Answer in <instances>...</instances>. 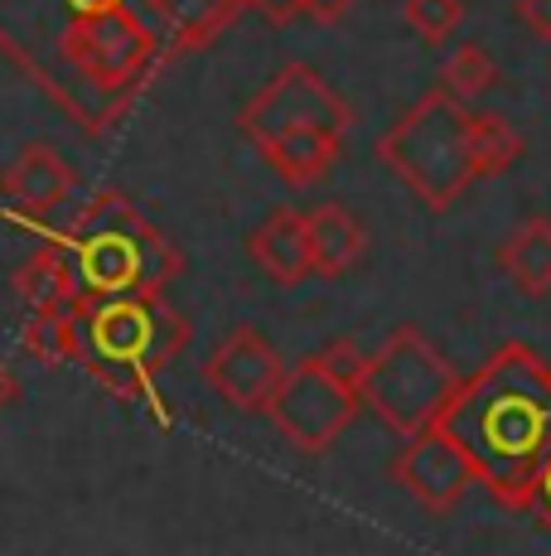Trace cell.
I'll list each match as a JSON object with an SVG mask.
<instances>
[{
	"mask_svg": "<svg viewBox=\"0 0 551 556\" xmlns=\"http://www.w3.org/2000/svg\"><path fill=\"white\" fill-rule=\"evenodd\" d=\"M20 344H25L29 358L44 363V368L73 363V305L29 309V319L20 325Z\"/></svg>",
	"mask_w": 551,
	"mask_h": 556,
	"instance_id": "cell-19",
	"label": "cell"
},
{
	"mask_svg": "<svg viewBox=\"0 0 551 556\" xmlns=\"http://www.w3.org/2000/svg\"><path fill=\"white\" fill-rule=\"evenodd\" d=\"M547 73H551V59H547Z\"/></svg>",
	"mask_w": 551,
	"mask_h": 556,
	"instance_id": "cell-27",
	"label": "cell"
},
{
	"mask_svg": "<svg viewBox=\"0 0 551 556\" xmlns=\"http://www.w3.org/2000/svg\"><path fill=\"white\" fill-rule=\"evenodd\" d=\"M354 5L358 0H300V15H310L315 25H344Z\"/></svg>",
	"mask_w": 551,
	"mask_h": 556,
	"instance_id": "cell-23",
	"label": "cell"
},
{
	"mask_svg": "<svg viewBox=\"0 0 551 556\" xmlns=\"http://www.w3.org/2000/svg\"><path fill=\"white\" fill-rule=\"evenodd\" d=\"M527 141L503 112H474L470 106V165L474 179H498L523 160Z\"/></svg>",
	"mask_w": 551,
	"mask_h": 556,
	"instance_id": "cell-16",
	"label": "cell"
},
{
	"mask_svg": "<svg viewBox=\"0 0 551 556\" xmlns=\"http://www.w3.org/2000/svg\"><path fill=\"white\" fill-rule=\"evenodd\" d=\"M0 53L88 136L107 131L165 59L131 0H0Z\"/></svg>",
	"mask_w": 551,
	"mask_h": 556,
	"instance_id": "cell-1",
	"label": "cell"
},
{
	"mask_svg": "<svg viewBox=\"0 0 551 556\" xmlns=\"http://www.w3.org/2000/svg\"><path fill=\"white\" fill-rule=\"evenodd\" d=\"M440 92H450L454 102H479L484 92L498 88V59L489 49L479 45V39H464V45L450 49V59L440 63V78H436Z\"/></svg>",
	"mask_w": 551,
	"mask_h": 556,
	"instance_id": "cell-18",
	"label": "cell"
},
{
	"mask_svg": "<svg viewBox=\"0 0 551 556\" xmlns=\"http://www.w3.org/2000/svg\"><path fill=\"white\" fill-rule=\"evenodd\" d=\"M204 382L214 388V397H222L232 412H247V416H267L271 397L281 392L285 382V358L276 354V344L261 329L238 325L232 334L218 339V349L204 358Z\"/></svg>",
	"mask_w": 551,
	"mask_h": 556,
	"instance_id": "cell-9",
	"label": "cell"
},
{
	"mask_svg": "<svg viewBox=\"0 0 551 556\" xmlns=\"http://www.w3.org/2000/svg\"><path fill=\"white\" fill-rule=\"evenodd\" d=\"M358 406H363V397H358L354 388L334 382L315 358H300L285 372L281 392H276L267 406V416H271L276 435H285V445H295L300 455H324V451H334L338 435L354 426Z\"/></svg>",
	"mask_w": 551,
	"mask_h": 556,
	"instance_id": "cell-8",
	"label": "cell"
},
{
	"mask_svg": "<svg viewBox=\"0 0 551 556\" xmlns=\"http://www.w3.org/2000/svg\"><path fill=\"white\" fill-rule=\"evenodd\" d=\"M315 363H320L324 372H330L334 382H344V388H363V372H368V349L358 344V339H348V334H338L330 339V344L320 349V354H310Z\"/></svg>",
	"mask_w": 551,
	"mask_h": 556,
	"instance_id": "cell-21",
	"label": "cell"
},
{
	"mask_svg": "<svg viewBox=\"0 0 551 556\" xmlns=\"http://www.w3.org/2000/svg\"><path fill=\"white\" fill-rule=\"evenodd\" d=\"M464 15H470L464 0H401V20H407V29L431 49L450 45V39L460 35Z\"/></svg>",
	"mask_w": 551,
	"mask_h": 556,
	"instance_id": "cell-20",
	"label": "cell"
},
{
	"mask_svg": "<svg viewBox=\"0 0 551 556\" xmlns=\"http://www.w3.org/2000/svg\"><path fill=\"white\" fill-rule=\"evenodd\" d=\"M436 426L470 455L474 484L503 508L527 513L551 459V363L523 339H508L460 378Z\"/></svg>",
	"mask_w": 551,
	"mask_h": 556,
	"instance_id": "cell-2",
	"label": "cell"
},
{
	"mask_svg": "<svg viewBox=\"0 0 551 556\" xmlns=\"http://www.w3.org/2000/svg\"><path fill=\"white\" fill-rule=\"evenodd\" d=\"M151 10V29L161 35L165 59L175 53H194L208 49L232 20L242 15V0H145Z\"/></svg>",
	"mask_w": 551,
	"mask_h": 556,
	"instance_id": "cell-13",
	"label": "cell"
},
{
	"mask_svg": "<svg viewBox=\"0 0 551 556\" xmlns=\"http://www.w3.org/2000/svg\"><path fill=\"white\" fill-rule=\"evenodd\" d=\"M377 160L392 179H401V189L417 194V203H426L431 213H450L474 185L470 106L431 88L377 136Z\"/></svg>",
	"mask_w": 551,
	"mask_h": 556,
	"instance_id": "cell-6",
	"label": "cell"
},
{
	"mask_svg": "<svg viewBox=\"0 0 551 556\" xmlns=\"http://www.w3.org/2000/svg\"><path fill=\"white\" fill-rule=\"evenodd\" d=\"M247 256L257 262V271L276 286H300L305 276H315L310 266V232H305V213L300 208H271L267 218L252 228L247 238Z\"/></svg>",
	"mask_w": 551,
	"mask_h": 556,
	"instance_id": "cell-12",
	"label": "cell"
},
{
	"mask_svg": "<svg viewBox=\"0 0 551 556\" xmlns=\"http://www.w3.org/2000/svg\"><path fill=\"white\" fill-rule=\"evenodd\" d=\"M305 232H310V266L324 281L348 276L368 256V228L354 218L348 203H315L305 213Z\"/></svg>",
	"mask_w": 551,
	"mask_h": 556,
	"instance_id": "cell-14",
	"label": "cell"
},
{
	"mask_svg": "<svg viewBox=\"0 0 551 556\" xmlns=\"http://www.w3.org/2000/svg\"><path fill=\"white\" fill-rule=\"evenodd\" d=\"M513 15L527 25V35L551 45V0H513Z\"/></svg>",
	"mask_w": 551,
	"mask_h": 556,
	"instance_id": "cell-22",
	"label": "cell"
},
{
	"mask_svg": "<svg viewBox=\"0 0 551 556\" xmlns=\"http://www.w3.org/2000/svg\"><path fill=\"white\" fill-rule=\"evenodd\" d=\"M454 388H460V372L440 358V349L417 325H397L387 329L383 349L368 354L358 397L397 441H411V435L440 421Z\"/></svg>",
	"mask_w": 551,
	"mask_h": 556,
	"instance_id": "cell-7",
	"label": "cell"
},
{
	"mask_svg": "<svg viewBox=\"0 0 551 556\" xmlns=\"http://www.w3.org/2000/svg\"><path fill=\"white\" fill-rule=\"evenodd\" d=\"M494 266L503 271V281L527 301H547L551 295V218L533 213L523 218L494 252Z\"/></svg>",
	"mask_w": 551,
	"mask_h": 556,
	"instance_id": "cell-15",
	"label": "cell"
},
{
	"mask_svg": "<svg viewBox=\"0 0 551 556\" xmlns=\"http://www.w3.org/2000/svg\"><path fill=\"white\" fill-rule=\"evenodd\" d=\"M527 513H537V528L551 538V459L542 465V475H537V489H533V504H527Z\"/></svg>",
	"mask_w": 551,
	"mask_h": 556,
	"instance_id": "cell-25",
	"label": "cell"
},
{
	"mask_svg": "<svg viewBox=\"0 0 551 556\" xmlns=\"http://www.w3.org/2000/svg\"><path fill=\"white\" fill-rule=\"evenodd\" d=\"M73 189H78V175H73V165L63 160L59 146H49V141L25 146L0 169V199L29 223H44L54 213H63Z\"/></svg>",
	"mask_w": 551,
	"mask_h": 556,
	"instance_id": "cell-11",
	"label": "cell"
},
{
	"mask_svg": "<svg viewBox=\"0 0 551 556\" xmlns=\"http://www.w3.org/2000/svg\"><path fill=\"white\" fill-rule=\"evenodd\" d=\"M54 242L68 256L78 301L165 295L169 281H179V271H184V256H179L175 242L116 189L92 194L73 213L68 228L54 232Z\"/></svg>",
	"mask_w": 551,
	"mask_h": 556,
	"instance_id": "cell-4",
	"label": "cell"
},
{
	"mask_svg": "<svg viewBox=\"0 0 551 556\" xmlns=\"http://www.w3.org/2000/svg\"><path fill=\"white\" fill-rule=\"evenodd\" d=\"M15 295L29 309H49V305H73V301H78V286H73V271H68V256H63V248L54 238H49L44 248H39L15 271Z\"/></svg>",
	"mask_w": 551,
	"mask_h": 556,
	"instance_id": "cell-17",
	"label": "cell"
},
{
	"mask_svg": "<svg viewBox=\"0 0 551 556\" xmlns=\"http://www.w3.org/2000/svg\"><path fill=\"white\" fill-rule=\"evenodd\" d=\"M15 392H20L15 372H10V363L0 358V412H5V406H10V397H15Z\"/></svg>",
	"mask_w": 551,
	"mask_h": 556,
	"instance_id": "cell-26",
	"label": "cell"
},
{
	"mask_svg": "<svg viewBox=\"0 0 551 556\" xmlns=\"http://www.w3.org/2000/svg\"><path fill=\"white\" fill-rule=\"evenodd\" d=\"M189 319L165 295L73 301V363L126 402H155V378L184 354Z\"/></svg>",
	"mask_w": 551,
	"mask_h": 556,
	"instance_id": "cell-5",
	"label": "cell"
},
{
	"mask_svg": "<svg viewBox=\"0 0 551 556\" xmlns=\"http://www.w3.org/2000/svg\"><path fill=\"white\" fill-rule=\"evenodd\" d=\"M354 112L310 63H285L281 73L238 112V131L257 146L276 179L310 189L338 165Z\"/></svg>",
	"mask_w": 551,
	"mask_h": 556,
	"instance_id": "cell-3",
	"label": "cell"
},
{
	"mask_svg": "<svg viewBox=\"0 0 551 556\" xmlns=\"http://www.w3.org/2000/svg\"><path fill=\"white\" fill-rule=\"evenodd\" d=\"M392 479L407 489L426 513H454L460 498L474 489V465L440 426H426L421 435L401 441V451L392 455Z\"/></svg>",
	"mask_w": 551,
	"mask_h": 556,
	"instance_id": "cell-10",
	"label": "cell"
},
{
	"mask_svg": "<svg viewBox=\"0 0 551 556\" xmlns=\"http://www.w3.org/2000/svg\"><path fill=\"white\" fill-rule=\"evenodd\" d=\"M242 10H257L267 25H291V20H300V0H242Z\"/></svg>",
	"mask_w": 551,
	"mask_h": 556,
	"instance_id": "cell-24",
	"label": "cell"
}]
</instances>
